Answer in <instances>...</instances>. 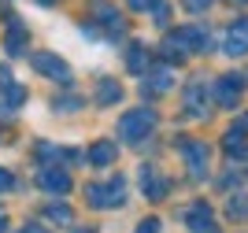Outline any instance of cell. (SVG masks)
<instances>
[{
    "instance_id": "cell-1",
    "label": "cell",
    "mask_w": 248,
    "mask_h": 233,
    "mask_svg": "<svg viewBox=\"0 0 248 233\" xmlns=\"http://www.w3.org/2000/svg\"><path fill=\"white\" fill-rule=\"evenodd\" d=\"M155 122H159V115H155L152 108H134V111H126L123 119H119V137L130 141V144H137L155 130Z\"/></svg>"
},
{
    "instance_id": "cell-2",
    "label": "cell",
    "mask_w": 248,
    "mask_h": 233,
    "mask_svg": "<svg viewBox=\"0 0 248 233\" xmlns=\"http://www.w3.org/2000/svg\"><path fill=\"white\" fill-rule=\"evenodd\" d=\"M167 56H193V52H204L207 48V30L204 26H182V30H174L170 37H167Z\"/></svg>"
},
{
    "instance_id": "cell-3",
    "label": "cell",
    "mask_w": 248,
    "mask_h": 233,
    "mask_svg": "<svg viewBox=\"0 0 248 233\" xmlns=\"http://www.w3.org/2000/svg\"><path fill=\"white\" fill-rule=\"evenodd\" d=\"M85 200L93 203V207H100V211L123 207L126 203V182L115 174V178H108V182H100V185H85Z\"/></svg>"
},
{
    "instance_id": "cell-4",
    "label": "cell",
    "mask_w": 248,
    "mask_h": 233,
    "mask_svg": "<svg viewBox=\"0 0 248 233\" xmlns=\"http://www.w3.org/2000/svg\"><path fill=\"white\" fill-rule=\"evenodd\" d=\"M182 108H186L189 119H204L207 108H211V85L204 78H189L186 93H182Z\"/></svg>"
},
{
    "instance_id": "cell-5",
    "label": "cell",
    "mask_w": 248,
    "mask_h": 233,
    "mask_svg": "<svg viewBox=\"0 0 248 233\" xmlns=\"http://www.w3.org/2000/svg\"><path fill=\"white\" fill-rule=\"evenodd\" d=\"M182 159H186V171L193 174V178H207V167H211V152H207L204 141H193V137H186L182 141Z\"/></svg>"
},
{
    "instance_id": "cell-6",
    "label": "cell",
    "mask_w": 248,
    "mask_h": 233,
    "mask_svg": "<svg viewBox=\"0 0 248 233\" xmlns=\"http://www.w3.org/2000/svg\"><path fill=\"white\" fill-rule=\"evenodd\" d=\"M30 63H33V71L45 74V78L52 81H60V85H67L71 81V67L56 56V52H30Z\"/></svg>"
},
{
    "instance_id": "cell-7",
    "label": "cell",
    "mask_w": 248,
    "mask_h": 233,
    "mask_svg": "<svg viewBox=\"0 0 248 233\" xmlns=\"http://www.w3.org/2000/svg\"><path fill=\"white\" fill-rule=\"evenodd\" d=\"M137 182H141L145 200H163L167 189H170V182H167V178L155 171V167H137Z\"/></svg>"
},
{
    "instance_id": "cell-8",
    "label": "cell",
    "mask_w": 248,
    "mask_h": 233,
    "mask_svg": "<svg viewBox=\"0 0 248 233\" xmlns=\"http://www.w3.org/2000/svg\"><path fill=\"white\" fill-rule=\"evenodd\" d=\"M186 226H189V233H218V222H215V211L207 207L204 200L200 203H193L186 211Z\"/></svg>"
},
{
    "instance_id": "cell-9",
    "label": "cell",
    "mask_w": 248,
    "mask_h": 233,
    "mask_svg": "<svg viewBox=\"0 0 248 233\" xmlns=\"http://www.w3.org/2000/svg\"><path fill=\"white\" fill-rule=\"evenodd\" d=\"M241 93H245V78H241V74H222V78L215 81V100L222 104V108H233V104L241 100Z\"/></svg>"
},
{
    "instance_id": "cell-10",
    "label": "cell",
    "mask_w": 248,
    "mask_h": 233,
    "mask_svg": "<svg viewBox=\"0 0 248 233\" xmlns=\"http://www.w3.org/2000/svg\"><path fill=\"white\" fill-rule=\"evenodd\" d=\"M222 52L226 56H248V19H233L222 41Z\"/></svg>"
},
{
    "instance_id": "cell-11",
    "label": "cell",
    "mask_w": 248,
    "mask_h": 233,
    "mask_svg": "<svg viewBox=\"0 0 248 233\" xmlns=\"http://www.w3.org/2000/svg\"><path fill=\"white\" fill-rule=\"evenodd\" d=\"M37 185H41L45 193H71V174L63 171V167H41L37 171Z\"/></svg>"
},
{
    "instance_id": "cell-12",
    "label": "cell",
    "mask_w": 248,
    "mask_h": 233,
    "mask_svg": "<svg viewBox=\"0 0 248 233\" xmlns=\"http://www.w3.org/2000/svg\"><path fill=\"white\" fill-rule=\"evenodd\" d=\"M119 100H123V85H119V81H111V78L96 81V104H100V108H111V104H119Z\"/></svg>"
},
{
    "instance_id": "cell-13",
    "label": "cell",
    "mask_w": 248,
    "mask_h": 233,
    "mask_svg": "<svg viewBox=\"0 0 248 233\" xmlns=\"http://www.w3.org/2000/svg\"><path fill=\"white\" fill-rule=\"evenodd\" d=\"M170 85H174V71H170V67H155L152 74H145V89L148 93H167Z\"/></svg>"
},
{
    "instance_id": "cell-14",
    "label": "cell",
    "mask_w": 248,
    "mask_h": 233,
    "mask_svg": "<svg viewBox=\"0 0 248 233\" xmlns=\"http://www.w3.org/2000/svg\"><path fill=\"white\" fill-rule=\"evenodd\" d=\"M115 155H119L115 141H96L93 148H89V163H93V167H111Z\"/></svg>"
},
{
    "instance_id": "cell-15",
    "label": "cell",
    "mask_w": 248,
    "mask_h": 233,
    "mask_svg": "<svg viewBox=\"0 0 248 233\" xmlns=\"http://www.w3.org/2000/svg\"><path fill=\"white\" fill-rule=\"evenodd\" d=\"M4 48H8L11 56H26V30L19 26V19H11L8 37H4Z\"/></svg>"
},
{
    "instance_id": "cell-16",
    "label": "cell",
    "mask_w": 248,
    "mask_h": 233,
    "mask_svg": "<svg viewBox=\"0 0 248 233\" xmlns=\"http://www.w3.org/2000/svg\"><path fill=\"white\" fill-rule=\"evenodd\" d=\"M93 11H96V19H100L111 33H123V15H119L115 8H108L104 0H96V8H93Z\"/></svg>"
},
{
    "instance_id": "cell-17",
    "label": "cell",
    "mask_w": 248,
    "mask_h": 233,
    "mask_svg": "<svg viewBox=\"0 0 248 233\" xmlns=\"http://www.w3.org/2000/svg\"><path fill=\"white\" fill-rule=\"evenodd\" d=\"M0 93H4V104H8V108H19V104L26 100V89H22L19 81H11L8 74H4V81H0Z\"/></svg>"
},
{
    "instance_id": "cell-18",
    "label": "cell",
    "mask_w": 248,
    "mask_h": 233,
    "mask_svg": "<svg viewBox=\"0 0 248 233\" xmlns=\"http://www.w3.org/2000/svg\"><path fill=\"white\" fill-rule=\"evenodd\" d=\"M222 148H226V155H248V141L241 130H230L226 137H222Z\"/></svg>"
},
{
    "instance_id": "cell-19",
    "label": "cell",
    "mask_w": 248,
    "mask_h": 233,
    "mask_svg": "<svg viewBox=\"0 0 248 233\" xmlns=\"http://www.w3.org/2000/svg\"><path fill=\"white\" fill-rule=\"evenodd\" d=\"M126 67H130L134 74H141L148 67V52L141 48V45H130V48H126Z\"/></svg>"
},
{
    "instance_id": "cell-20",
    "label": "cell",
    "mask_w": 248,
    "mask_h": 233,
    "mask_svg": "<svg viewBox=\"0 0 248 233\" xmlns=\"http://www.w3.org/2000/svg\"><path fill=\"white\" fill-rule=\"evenodd\" d=\"M226 211H230V218H237V222H241V218H248V196L245 193H233L226 200Z\"/></svg>"
},
{
    "instance_id": "cell-21",
    "label": "cell",
    "mask_w": 248,
    "mask_h": 233,
    "mask_svg": "<svg viewBox=\"0 0 248 233\" xmlns=\"http://www.w3.org/2000/svg\"><path fill=\"white\" fill-rule=\"evenodd\" d=\"M45 218H48V222H71L74 215H71V207H63V203H48V207H45Z\"/></svg>"
},
{
    "instance_id": "cell-22",
    "label": "cell",
    "mask_w": 248,
    "mask_h": 233,
    "mask_svg": "<svg viewBox=\"0 0 248 233\" xmlns=\"http://www.w3.org/2000/svg\"><path fill=\"white\" fill-rule=\"evenodd\" d=\"M52 108L56 111H74V108H82V100L78 96H60V100H52Z\"/></svg>"
},
{
    "instance_id": "cell-23",
    "label": "cell",
    "mask_w": 248,
    "mask_h": 233,
    "mask_svg": "<svg viewBox=\"0 0 248 233\" xmlns=\"http://www.w3.org/2000/svg\"><path fill=\"white\" fill-rule=\"evenodd\" d=\"M137 233H159V218H145V222L137 226Z\"/></svg>"
},
{
    "instance_id": "cell-24",
    "label": "cell",
    "mask_w": 248,
    "mask_h": 233,
    "mask_svg": "<svg viewBox=\"0 0 248 233\" xmlns=\"http://www.w3.org/2000/svg\"><path fill=\"white\" fill-rule=\"evenodd\" d=\"M126 4H130L134 11H148V8H155L159 0H126Z\"/></svg>"
},
{
    "instance_id": "cell-25",
    "label": "cell",
    "mask_w": 248,
    "mask_h": 233,
    "mask_svg": "<svg viewBox=\"0 0 248 233\" xmlns=\"http://www.w3.org/2000/svg\"><path fill=\"white\" fill-rule=\"evenodd\" d=\"M11 185H15V178H11V171H4V167H0V193H8Z\"/></svg>"
},
{
    "instance_id": "cell-26",
    "label": "cell",
    "mask_w": 248,
    "mask_h": 233,
    "mask_svg": "<svg viewBox=\"0 0 248 233\" xmlns=\"http://www.w3.org/2000/svg\"><path fill=\"white\" fill-rule=\"evenodd\" d=\"M152 15H155V22H159V26H167V15H170V11H167V4H155Z\"/></svg>"
},
{
    "instance_id": "cell-27",
    "label": "cell",
    "mask_w": 248,
    "mask_h": 233,
    "mask_svg": "<svg viewBox=\"0 0 248 233\" xmlns=\"http://www.w3.org/2000/svg\"><path fill=\"white\" fill-rule=\"evenodd\" d=\"M207 4H211V0H186V8H189V11H204Z\"/></svg>"
},
{
    "instance_id": "cell-28",
    "label": "cell",
    "mask_w": 248,
    "mask_h": 233,
    "mask_svg": "<svg viewBox=\"0 0 248 233\" xmlns=\"http://www.w3.org/2000/svg\"><path fill=\"white\" fill-rule=\"evenodd\" d=\"M19 233H48V230H45V226L41 222H30V226H22V230Z\"/></svg>"
},
{
    "instance_id": "cell-29",
    "label": "cell",
    "mask_w": 248,
    "mask_h": 233,
    "mask_svg": "<svg viewBox=\"0 0 248 233\" xmlns=\"http://www.w3.org/2000/svg\"><path fill=\"white\" fill-rule=\"evenodd\" d=\"M237 130H241V133H245V130H248V111H245V115H241V122H237Z\"/></svg>"
},
{
    "instance_id": "cell-30",
    "label": "cell",
    "mask_w": 248,
    "mask_h": 233,
    "mask_svg": "<svg viewBox=\"0 0 248 233\" xmlns=\"http://www.w3.org/2000/svg\"><path fill=\"white\" fill-rule=\"evenodd\" d=\"M0 233H8V215L0 211Z\"/></svg>"
},
{
    "instance_id": "cell-31",
    "label": "cell",
    "mask_w": 248,
    "mask_h": 233,
    "mask_svg": "<svg viewBox=\"0 0 248 233\" xmlns=\"http://www.w3.org/2000/svg\"><path fill=\"white\" fill-rule=\"evenodd\" d=\"M71 233H93V230H71Z\"/></svg>"
},
{
    "instance_id": "cell-32",
    "label": "cell",
    "mask_w": 248,
    "mask_h": 233,
    "mask_svg": "<svg viewBox=\"0 0 248 233\" xmlns=\"http://www.w3.org/2000/svg\"><path fill=\"white\" fill-rule=\"evenodd\" d=\"M37 4H56V0H37Z\"/></svg>"
}]
</instances>
